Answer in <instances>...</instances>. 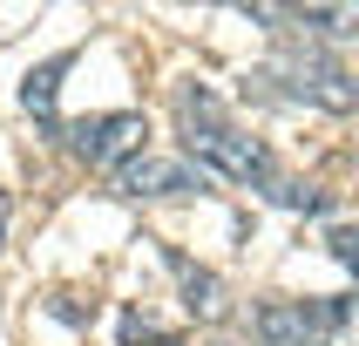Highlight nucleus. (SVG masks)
<instances>
[{"mask_svg":"<svg viewBox=\"0 0 359 346\" xmlns=\"http://www.w3.org/2000/svg\"><path fill=\"white\" fill-rule=\"evenodd\" d=\"M271 81H285V102H312L325 116H353L359 109V75L346 61L319 55V48H292L271 61Z\"/></svg>","mask_w":359,"mask_h":346,"instance_id":"1","label":"nucleus"},{"mask_svg":"<svg viewBox=\"0 0 359 346\" xmlns=\"http://www.w3.org/2000/svg\"><path fill=\"white\" fill-rule=\"evenodd\" d=\"M353 319V299H264L251 312L258 346H332V333Z\"/></svg>","mask_w":359,"mask_h":346,"instance_id":"2","label":"nucleus"},{"mask_svg":"<svg viewBox=\"0 0 359 346\" xmlns=\"http://www.w3.org/2000/svg\"><path fill=\"white\" fill-rule=\"evenodd\" d=\"M183 157L197 163V170H210V177L258 183V190L278 177V170H271V149H264L258 136L231 129V122H210V129H183Z\"/></svg>","mask_w":359,"mask_h":346,"instance_id":"3","label":"nucleus"},{"mask_svg":"<svg viewBox=\"0 0 359 346\" xmlns=\"http://www.w3.org/2000/svg\"><path fill=\"white\" fill-rule=\"evenodd\" d=\"M68 136V149H75L88 170H122V163L142 157V136H149V122L136 116V109H109V116H81L61 129Z\"/></svg>","mask_w":359,"mask_h":346,"instance_id":"4","label":"nucleus"},{"mask_svg":"<svg viewBox=\"0 0 359 346\" xmlns=\"http://www.w3.org/2000/svg\"><path fill=\"white\" fill-rule=\"evenodd\" d=\"M116 190L122 197H190V190H203V170H190V157H156V149H142L136 163L116 170Z\"/></svg>","mask_w":359,"mask_h":346,"instance_id":"5","label":"nucleus"},{"mask_svg":"<svg viewBox=\"0 0 359 346\" xmlns=\"http://www.w3.org/2000/svg\"><path fill=\"white\" fill-rule=\"evenodd\" d=\"M163 265H170V279H177V292H183V312H190V319L217 326L224 312H231V299H224V279L210 272V265H197L190 251H177V244H163Z\"/></svg>","mask_w":359,"mask_h":346,"instance_id":"6","label":"nucleus"},{"mask_svg":"<svg viewBox=\"0 0 359 346\" xmlns=\"http://www.w3.org/2000/svg\"><path fill=\"white\" fill-rule=\"evenodd\" d=\"M68 61L75 55H48L41 68H27V81H20V109L48 129V136H61V122H55V95H61V75H68Z\"/></svg>","mask_w":359,"mask_h":346,"instance_id":"7","label":"nucleus"},{"mask_svg":"<svg viewBox=\"0 0 359 346\" xmlns=\"http://www.w3.org/2000/svg\"><path fill=\"white\" fill-rule=\"evenodd\" d=\"M292 20L325 41H359V7H292Z\"/></svg>","mask_w":359,"mask_h":346,"instance_id":"8","label":"nucleus"},{"mask_svg":"<svg viewBox=\"0 0 359 346\" xmlns=\"http://www.w3.org/2000/svg\"><path fill=\"white\" fill-rule=\"evenodd\" d=\"M264 197L285 204V211H312V218H319V211H332V190H319V183H299V177H271V183H264Z\"/></svg>","mask_w":359,"mask_h":346,"instance_id":"9","label":"nucleus"},{"mask_svg":"<svg viewBox=\"0 0 359 346\" xmlns=\"http://www.w3.org/2000/svg\"><path fill=\"white\" fill-rule=\"evenodd\" d=\"M48 312L61 326H95V299H81V292H48Z\"/></svg>","mask_w":359,"mask_h":346,"instance_id":"10","label":"nucleus"},{"mask_svg":"<svg viewBox=\"0 0 359 346\" xmlns=\"http://www.w3.org/2000/svg\"><path fill=\"white\" fill-rule=\"evenodd\" d=\"M325 251L359 279V224H332V231H325Z\"/></svg>","mask_w":359,"mask_h":346,"instance_id":"11","label":"nucleus"},{"mask_svg":"<svg viewBox=\"0 0 359 346\" xmlns=\"http://www.w3.org/2000/svg\"><path fill=\"white\" fill-rule=\"evenodd\" d=\"M7 218H14V197L0 190V244H7Z\"/></svg>","mask_w":359,"mask_h":346,"instance_id":"12","label":"nucleus"}]
</instances>
